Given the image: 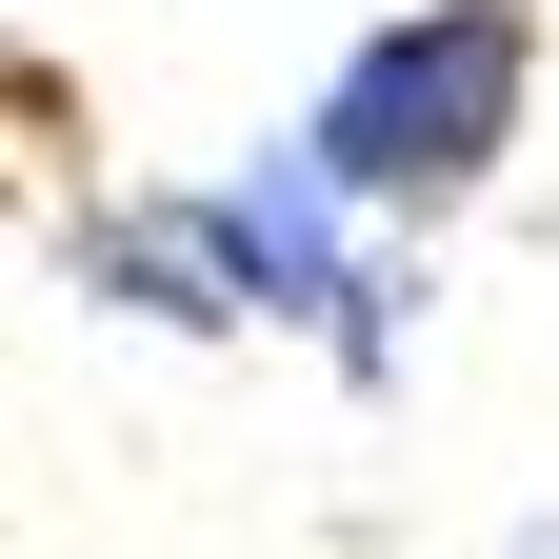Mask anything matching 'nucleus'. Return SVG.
I'll return each mask as SVG.
<instances>
[{
    "label": "nucleus",
    "instance_id": "1",
    "mask_svg": "<svg viewBox=\"0 0 559 559\" xmlns=\"http://www.w3.org/2000/svg\"><path fill=\"white\" fill-rule=\"evenodd\" d=\"M81 280L140 300V320H280V340H320L340 380L400 360V280H380V240L340 221L300 160H240V180H180V200L81 221Z\"/></svg>",
    "mask_w": 559,
    "mask_h": 559
},
{
    "label": "nucleus",
    "instance_id": "2",
    "mask_svg": "<svg viewBox=\"0 0 559 559\" xmlns=\"http://www.w3.org/2000/svg\"><path fill=\"white\" fill-rule=\"evenodd\" d=\"M520 100H539V0H419V21H380V40H340V81L300 100V160L340 221H460L479 180H500V140H520Z\"/></svg>",
    "mask_w": 559,
    "mask_h": 559
}]
</instances>
